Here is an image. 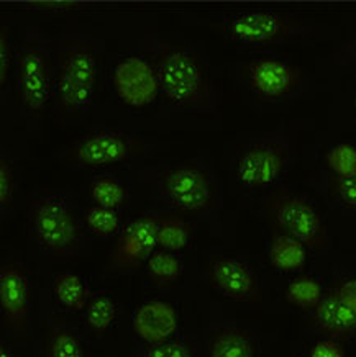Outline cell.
I'll return each mask as SVG.
<instances>
[{"label": "cell", "instance_id": "6da1fadb", "mask_svg": "<svg viewBox=\"0 0 356 357\" xmlns=\"http://www.w3.org/2000/svg\"><path fill=\"white\" fill-rule=\"evenodd\" d=\"M102 43L91 31L64 30L53 41L50 116L66 130L81 125L92 109L101 77Z\"/></svg>", "mask_w": 356, "mask_h": 357}, {"label": "cell", "instance_id": "7a4b0ae2", "mask_svg": "<svg viewBox=\"0 0 356 357\" xmlns=\"http://www.w3.org/2000/svg\"><path fill=\"white\" fill-rule=\"evenodd\" d=\"M142 53L151 61L159 84V97L176 110L214 114L218 107L217 87L199 51L170 36L148 33Z\"/></svg>", "mask_w": 356, "mask_h": 357}, {"label": "cell", "instance_id": "3957f363", "mask_svg": "<svg viewBox=\"0 0 356 357\" xmlns=\"http://www.w3.org/2000/svg\"><path fill=\"white\" fill-rule=\"evenodd\" d=\"M142 177L158 199L181 217L215 222L222 211L217 174L202 159H184L144 169Z\"/></svg>", "mask_w": 356, "mask_h": 357}, {"label": "cell", "instance_id": "277c9868", "mask_svg": "<svg viewBox=\"0 0 356 357\" xmlns=\"http://www.w3.org/2000/svg\"><path fill=\"white\" fill-rule=\"evenodd\" d=\"M53 92V40L41 26L25 28L17 51V102L25 128L34 138L43 135Z\"/></svg>", "mask_w": 356, "mask_h": 357}, {"label": "cell", "instance_id": "5b68a950", "mask_svg": "<svg viewBox=\"0 0 356 357\" xmlns=\"http://www.w3.org/2000/svg\"><path fill=\"white\" fill-rule=\"evenodd\" d=\"M28 229L41 255L53 261H69L84 249L82 225L66 194L43 190L28 206Z\"/></svg>", "mask_w": 356, "mask_h": 357}, {"label": "cell", "instance_id": "8992f818", "mask_svg": "<svg viewBox=\"0 0 356 357\" xmlns=\"http://www.w3.org/2000/svg\"><path fill=\"white\" fill-rule=\"evenodd\" d=\"M207 25L220 33L225 40L243 48H271L306 40L316 26L306 18L284 12L243 10L217 13Z\"/></svg>", "mask_w": 356, "mask_h": 357}, {"label": "cell", "instance_id": "52a82bcc", "mask_svg": "<svg viewBox=\"0 0 356 357\" xmlns=\"http://www.w3.org/2000/svg\"><path fill=\"white\" fill-rule=\"evenodd\" d=\"M296 141L285 131H268L243 141L233 154L232 174L243 190H263L288 171Z\"/></svg>", "mask_w": 356, "mask_h": 357}, {"label": "cell", "instance_id": "ba28073f", "mask_svg": "<svg viewBox=\"0 0 356 357\" xmlns=\"http://www.w3.org/2000/svg\"><path fill=\"white\" fill-rule=\"evenodd\" d=\"M154 146L143 136L117 128H94L64 144L56 159L71 169H96L132 161L153 151Z\"/></svg>", "mask_w": 356, "mask_h": 357}, {"label": "cell", "instance_id": "9c48e42d", "mask_svg": "<svg viewBox=\"0 0 356 357\" xmlns=\"http://www.w3.org/2000/svg\"><path fill=\"white\" fill-rule=\"evenodd\" d=\"M261 213L276 234L297 239L316 252L329 248V231L320 211L304 194L288 187L276 189L265 197Z\"/></svg>", "mask_w": 356, "mask_h": 357}, {"label": "cell", "instance_id": "30bf717a", "mask_svg": "<svg viewBox=\"0 0 356 357\" xmlns=\"http://www.w3.org/2000/svg\"><path fill=\"white\" fill-rule=\"evenodd\" d=\"M238 81L253 97L276 103L296 97L307 87V74L288 61L265 56L237 66Z\"/></svg>", "mask_w": 356, "mask_h": 357}, {"label": "cell", "instance_id": "8fae6325", "mask_svg": "<svg viewBox=\"0 0 356 357\" xmlns=\"http://www.w3.org/2000/svg\"><path fill=\"white\" fill-rule=\"evenodd\" d=\"M204 277L214 292L232 302L251 308L263 305V289L256 272L238 257L210 256L204 264Z\"/></svg>", "mask_w": 356, "mask_h": 357}, {"label": "cell", "instance_id": "7c38bea8", "mask_svg": "<svg viewBox=\"0 0 356 357\" xmlns=\"http://www.w3.org/2000/svg\"><path fill=\"white\" fill-rule=\"evenodd\" d=\"M110 82L115 97L130 109H148L159 97L156 70L144 53L121 58L114 66Z\"/></svg>", "mask_w": 356, "mask_h": 357}, {"label": "cell", "instance_id": "4fadbf2b", "mask_svg": "<svg viewBox=\"0 0 356 357\" xmlns=\"http://www.w3.org/2000/svg\"><path fill=\"white\" fill-rule=\"evenodd\" d=\"M0 314L10 335L25 340L30 331L31 285L27 269L17 261L0 264Z\"/></svg>", "mask_w": 356, "mask_h": 357}, {"label": "cell", "instance_id": "5bb4252c", "mask_svg": "<svg viewBox=\"0 0 356 357\" xmlns=\"http://www.w3.org/2000/svg\"><path fill=\"white\" fill-rule=\"evenodd\" d=\"M158 213L148 211L121 228L117 241L107 257V271L133 272L147 264L148 257L156 251Z\"/></svg>", "mask_w": 356, "mask_h": 357}, {"label": "cell", "instance_id": "9a60e30c", "mask_svg": "<svg viewBox=\"0 0 356 357\" xmlns=\"http://www.w3.org/2000/svg\"><path fill=\"white\" fill-rule=\"evenodd\" d=\"M307 326L325 340L356 341V312L341 302L332 287L325 290L317 308L309 313Z\"/></svg>", "mask_w": 356, "mask_h": 357}, {"label": "cell", "instance_id": "2e32d148", "mask_svg": "<svg viewBox=\"0 0 356 357\" xmlns=\"http://www.w3.org/2000/svg\"><path fill=\"white\" fill-rule=\"evenodd\" d=\"M133 331L147 344L172 340L179 326L175 305L163 300H149L140 305L133 314Z\"/></svg>", "mask_w": 356, "mask_h": 357}, {"label": "cell", "instance_id": "e0dca14e", "mask_svg": "<svg viewBox=\"0 0 356 357\" xmlns=\"http://www.w3.org/2000/svg\"><path fill=\"white\" fill-rule=\"evenodd\" d=\"M205 357H258V341L232 319H217L207 330Z\"/></svg>", "mask_w": 356, "mask_h": 357}, {"label": "cell", "instance_id": "ac0fdd59", "mask_svg": "<svg viewBox=\"0 0 356 357\" xmlns=\"http://www.w3.org/2000/svg\"><path fill=\"white\" fill-rule=\"evenodd\" d=\"M43 357H87V352L73 326L50 317L43 331Z\"/></svg>", "mask_w": 356, "mask_h": 357}, {"label": "cell", "instance_id": "d6986e66", "mask_svg": "<svg viewBox=\"0 0 356 357\" xmlns=\"http://www.w3.org/2000/svg\"><path fill=\"white\" fill-rule=\"evenodd\" d=\"M51 294L54 302L66 312L77 313L84 312L86 305L91 300L92 294L87 287L86 280L74 272H59L54 275L51 284Z\"/></svg>", "mask_w": 356, "mask_h": 357}, {"label": "cell", "instance_id": "ffe728a7", "mask_svg": "<svg viewBox=\"0 0 356 357\" xmlns=\"http://www.w3.org/2000/svg\"><path fill=\"white\" fill-rule=\"evenodd\" d=\"M194 233V225L191 220L177 213L158 215L156 225V246L161 251L176 252L186 249Z\"/></svg>", "mask_w": 356, "mask_h": 357}, {"label": "cell", "instance_id": "44dd1931", "mask_svg": "<svg viewBox=\"0 0 356 357\" xmlns=\"http://www.w3.org/2000/svg\"><path fill=\"white\" fill-rule=\"evenodd\" d=\"M268 257L274 269L290 274L304 269L307 261V248L297 239L274 234L268 249Z\"/></svg>", "mask_w": 356, "mask_h": 357}, {"label": "cell", "instance_id": "7402d4cb", "mask_svg": "<svg viewBox=\"0 0 356 357\" xmlns=\"http://www.w3.org/2000/svg\"><path fill=\"white\" fill-rule=\"evenodd\" d=\"M87 195L92 205L102 206V208L119 210L128 202V190L121 184L119 178L109 174L94 177L87 185Z\"/></svg>", "mask_w": 356, "mask_h": 357}, {"label": "cell", "instance_id": "603a6c76", "mask_svg": "<svg viewBox=\"0 0 356 357\" xmlns=\"http://www.w3.org/2000/svg\"><path fill=\"white\" fill-rule=\"evenodd\" d=\"M149 282L156 289H171L182 275V262L172 252L156 249L147 261Z\"/></svg>", "mask_w": 356, "mask_h": 357}, {"label": "cell", "instance_id": "cb8c5ba5", "mask_svg": "<svg viewBox=\"0 0 356 357\" xmlns=\"http://www.w3.org/2000/svg\"><path fill=\"white\" fill-rule=\"evenodd\" d=\"M117 317H119V307L115 300L107 295L91 297L84 308V323L94 336H104L115 323Z\"/></svg>", "mask_w": 356, "mask_h": 357}, {"label": "cell", "instance_id": "d4e9b609", "mask_svg": "<svg viewBox=\"0 0 356 357\" xmlns=\"http://www.w3.org/2000/svg\"><path fill=\"white\" fill-rule=\"evenodd\" d=\"M323 294L325 292H323L318 280L311 275H301L288 285V289H285V300L294 308L309 314L320 303Z\"/></svg>", "mask_w": 356, "mask_h": 357}, {"label": "cell", "instance_id": "484cf974", "mask_svg": "<svg viewBox=\"0 0 356 357\" xmlns=\"http://www.w3.org/2000/svg\"><path fill=\"white\" fill-rule=\"evenodd\" d=\"M82 225L92 236L107 239L114 238L121 231L120 217L117 210L102 208V206H89L82 215Z\"/></svg>", "mask_w": 356, "mask_h": 357}, {"label": "cell", "instance_id": "4316f807", "mask_svg": "<svg viewBox=\"0 0 356 357\" xmlns=\"http://www.w3.org/2000/svg\"><path fill=\"white\" fill-rule=\"evenodd\" d=\"M325 164L330 176L350 177L356 174V148L348 143H340L325 154Z\"/></svg>", "mask_w": 356, "mask_h": 357}, {"label": "cell", "instance_id": "83f0119b", "mask_svg": "<svg viewBox=\"0 0 356 357\" xmlns=\"http://www.w3.org/2000/svg\"><path fill=\"white\" fill-rule=\"evenodd\" d=\"M124 357H194V346L186 340H170L158 344H144Z\"/></svg>", "mask_w": 356, "mask_h": 357}, {"label": "cell", "instance_id": "f1b7e54d", "mask_svg": "<svg viewBox=\"0 0 356 357\" xmlns=\"http://www.w3.org/2000/svg\"><path fill=\"white\" fill-rule=\"evenodd\" d=\"M17 194L15 169L10 158L0 149V215H6L13 208Z\"/></svg>", "mask_w": 356, "mask_h": 357}, {"label": "cell", "instance_id": "f546056e", "mask_svg": "<svg viewBox=\"0 0 356 357\" xmlns=\"http://www.w3.org/2000/svg\"><path fill=\"white\" fill-rule=\"evenodd\" d=\"M327 194L343 208L356 211V174L350 177L329 176L325 182Z\"/></svg>", "mask_w": 356, "mask_h": 357}, {"label": "cell", "instance_id": "4dcf8cb0", "mask_svg": "<svg viewBox=\"0 0 356 357\" xmlns=\"http://www.w3.org/2000/svg\"><path fill=\"white\" fill-rule=\"evenodd\" d=\"M99 7L97 3L89 2H25L22 6L23 10L48 13V15H69V13L86 12Z\"/></svg>", "mask_w": 356, "mask_h": 357}, {"label": "cell", "instance_id": "1f68e13d", "mask_svg": "<svg viewBox=\"0 0 356 357\" xmlns=\"http://www.w3.org/2000/svg\"><path fill=\"white\" fill-rule=\"evenodd\" d=\"M12 68V41L10 31L6 25H0V105L6 102L8 77Z\"/></svg>", "mask_w": 356, "mask_h": 357}, {"label": "cell", "instance_id": "d6a6232c", "mask_svg": "<svg viewBox=\"0 0 356 357\" xmlns=\"http://www.w3.org/2000/svg\"><path fill=\"white\" fill-rule=\"evenodd\" d=\"M309 357H346V352L340 341L323 337L312 346V349L309 351Z\"/></svg>", "mask_w": 356, "mask_h": 357}, {"label": "cell", "instance_id": "836d02e7", "mask_svg": "<svg viewBox=\"0 0 356 357\" xmlns=\"http://www.w3.org/2000/svg\"><path fill=\"white\" fill-rule=\"evenodd\" d=\"M334 292L339 295L341 302L356 312V277L351 279H340L332 285Z\"/></svg>", "mask_w": 356, "mask_h": 357}, {"label": "cell", "instance_id": "e575fe53", "mask_svg": "<svg viewBox=\"0 0 356 357\" xmlns=\"http://www.w3.org/2000/svg\"><path fill=\"white\" fill-rule=\"evenodd\" d=\"M336 66H356V33L334 54Z\"/></svg>", "mask_w": 356, "mask_h": 357}, {"label": "cell", "instance_id": "d590c367", "mask_svg": "<svg viewBox=\"0 0 356 357\" xmlns=\"http://www.w3.org/2000/svg\"><path fill=\"white\" fill-rule=\"evenodd\" d=\"M0 357H17L15 352L12 351V347L2 340H0Z\"/></svg>", "mask_w": 356, "mask_h": 357}, {"label": "cell", "instance_id": "8d00e7d4", "mask_svg": "<svg viewBox=\"0 0 356 357\" xmlns=\"http://www.w3.org/2000/svg\"><path fill=\"white\" fill-rule=\"evenodd\" d=\"M355 110H356V96H355Z\"/></svg>", "mask_w": 356, "mask_h": 357}]
</instances>
